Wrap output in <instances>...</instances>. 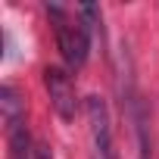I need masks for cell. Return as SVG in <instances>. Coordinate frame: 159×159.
I'll return each mask as SVG.
<instances>
[{"label":"cell","instance_id":"obj_5","mask_svg":"<svg viewBox=\"0 0 159 159\" xmlns=\"http://www.w3.org/2000/svg\"><path fill=\"white\" fill-rule=\"evenodd\" d=\"M31 159H53V153H50L47 143H34V156Z\"/></svg>","mask_w":159,"mask_h":159},{"label":"cell","instance_id":"obj_1","mask_svg":"<svg viewBox=\"0 0 159 159\" xmlns=\"http://www.w3.org/2000/svg\"><path fill=\"white\" fill-rule=\"evenodd\" d=\"M50 19H53V28H56V44H59V53L66 59L69 69H78L84 66L88 59V50H91V25L84 19H72L62 7H47Z\"/></svg>","mask_w":159,"mask_h":159},{"label":"cell","instance_id":"obj_2","mask_svg":"<svg viewBox=\"0 0 159 159\" xmlns=\"http://www.w3.org/2000/svg\"><path fill=\"white\" fill-rule=\"evenodd\" d=\"M88 128H91V153L94 159H116L112 150V125H109V106L100 94H91L84 100Z\"/></svg>","mask_w":159,"mask_h":159},{"label":"cell","instance_id":"obj_3","mask_svg":"<svg viewBox=\"0 0 159 159\" xmlns=\"http://www.w3.org/2000/svg\"><path fill=\"white\" fill-rule=\"evenodd\" d=\"M44 84H47V94H50V103L56 109L59 119L72 122L78 116V94H75V84L66 69L59 66H47L44 69Z\"/></svg>","mask_w":159,"mask_h":159},{"label":"cell","instance_id":"obj_4","mask_svg":"<svg viewBox=\"0 0 159 159\" xmlns=\"http://www.w3.org/2000/svg\"><path fill=\"white\" fill-rule=\"evenodd\" d=\"M0 106H3V119H7V125L22 122V103H19V94H16L10 84L0 88Z\"/></svg>","mask_w":159,"mask_h":159}]
</instances>
